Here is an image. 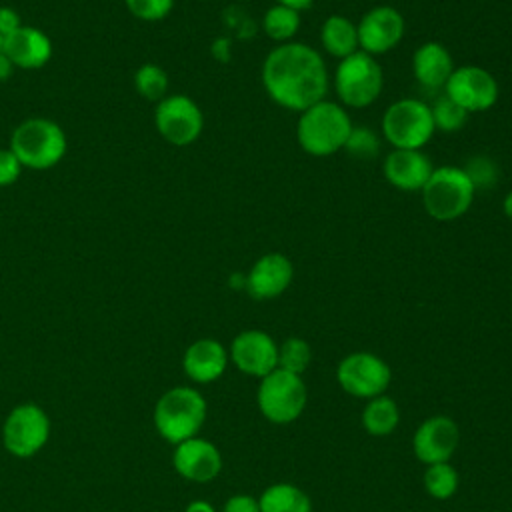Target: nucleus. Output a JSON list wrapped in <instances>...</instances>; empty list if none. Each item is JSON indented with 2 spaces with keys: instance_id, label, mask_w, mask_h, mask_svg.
I'll list each match as a JSON object with an SVG mask.
<instances>
[{
  "instance_id": "1",
  "label": "nucleus",
  "mask_w": 512,
  "mask_h": 512,
  "mask_svg": "<svg viewBox=\"0 0 512 512\" xmlns=\"http://www.w3.org/2000/svg\"><path fill=\"white\" fill-rule=\"evenodd\" d=\"M324 56L304 42L276 44L262 62V86L268 98L290 112H302L328 94Z\"/></svg>"
},
{
  "instance_id": "2",
  "label": "nucleus",
  "mask_w": 512,
  "mask_h": 512,
  "mask_svg": "<svg viewBox=\"0 0 512 512\" xmlns=\"http://www.w3.org/2000/svg\"><path fill=\"white\" fill-rule=\"evenodd\" d=\"M352 126L348 110L324 98L298 114L296 140L306 154L324 158L344 150Z\"/></svg>"
},
{
  "instance_id": "3",
  "label": "nucleus",
  "mask_w": 512,
  "mask_h": 512,
  "mask_svg": "<svg viewBox=\"0 0 512 512\" xmlns=\"http://www.w3.org/2000/svg\"><path fill=\"white\" fill-rule=\"evenodd\" d=\"M208 406L200 390L192 386H174L154 404L152 420L156 432L170 444H180L198 436L206 422Z\"/></svg>"
},
{
  "instance_id": "4",
  "label": "nucleus",
  "mask_w": 512,
  "mask_h": 512,
  "mask_svg": "<svg viewBox=\"0 0 512 512\" xmlns=\"http://www.w3.org/2000/svg\"><path fill=\"white\" fill-rule=\"evenodd\" d=\"M8 148L16 154L20 164L30 170L54 168L68 150L66 132L50 118L34 116L22 120L10 136Z\"/></svg>"
},
{
  "instance_id": "5",
  "label": "nucleus",
  "mask_w": 512,
  "mask_h": 512,
  "mask_svg": "<svg viewBox=\"0 0 512 512\" xmlns=\"http://www.w3.org/2000/svg\"><path fill=\"white\" fill-rule=\"evenodd\" d=\"M420 194L428 216L438 222H452L470 210L476 190L462 166L444 164L432 170Z\"/></svg>"
},
{
  "instance_id": "6",
  "label": "nucleus",
  "mask_w": 512,
  "mask_h": 512,
  "mask_svg": "<svg viewBox=\"0 0 512 512\" xmlns=\"http://www.w3.org/2000/svg\"><path fill=\"white\" fill-rule=\"evenodd\" d=\"M332 84L344 108H368L382 94L384 72L374 56L358 50L338 60Z\"/></svg>"
},
{
  "instance_id": "7",
  "label": "nucleus",
  "mask_w": 512,
  "mask_h": 512,
  "mask_svg": "<svg viewBox=\"0 0 512 512\" xmlns=\"http://www.w3.org/2000/svg\"><path fill=\"white\" fill-rule=\"evenodd\" d=\"M380 132L392 148L422 150L436 132L430 106L418 98L392 102L382 114Z\"/></svg>"
},
{
  "instance_id": "8",
  "label": "nucleus",
  "mask_w": 512,
  "mask_h": 512,
  "mask_svg": "<svg viewBox=\"0 0 512 512\" xmlns=\"http://www.w3.org/2000/svg\"><path fill=\"white\" fill-rule=\"evenodd\" d=\"M308 402V388L300 374L276 368L256 388L260 414L272 424H292L298 420Z\"/></svg>"
},
{
  "instance_id": "9",
  "label": "nucleus",
  "mask_w": 512,
  "mask_h": 512,
  "mask_svg": "<svg viewBox=\"0 0 512 512\" xmlns=\"http://www.w3.org/2000/svg\"><path fill=\"white\" fill-rule=\"evenodd\" d=\"M336 382L346 394L370 400L388 390L392 382V368L374 352L358 350L346 354L338 362Z\"/></svg>"
},
{
  "instance_id": "10",
  "label": "nucleus",
  "mask_w": 512,
  "mask_h": 512,
  "mask_svg": "<svg viewBox=\"0 0 512 512\" xmlns=\"http://www.w3.org/2000/svg\"><path fill=\"white\" fill-rule=\"evenodd\" d=\"M50 438V418L46 410L34 402L14 406L2 426L4 448L16 458L38 454Z\"/></svg>"
},
{
  "instance_id": "11",
  "label": "nucleus",
  "mask_w": 512,
  "mask_h": 512,
  "mask_svg": "<svg viewBox=\"0 0 512 512\" xmlns=\"http://www.w3.org/2000/svg\"><path fill=\"white\" fill-rule=\"evenodd\" d=\"M154 126L166 142L188 146L196 142L204 130V114L190 96L168 94L156 102Z\"/></svg>"
},
{
  "instance_id": "12",
  "label": "nucleus",
  "mask_w": 512,
  "mask_h": 512,
  "mask_svg": "<svg viewBox=\"0 0 512 512\" xmlns=\"http://www.w3.org/2000/svg\"><path fill=\"white\" fill-rule=\"evenodd\" d=\"M444 94L468 114L490 110L500 96L498 82L492 72L476 64H464L450 74Z\"/></svg>"
},
{
  "instance_id": "13",
  "label": "nucleus",
  "mask_w": 512,
  "mask_h": 512,
  "mask_svg": "<svg viewBox=\"0 0 512 512\" xmlns=\"http://www.w3.org/2000/svg\"><path fill=\"white\" fill-rule=\"evenodd\" d=\"M356 30L360 50L376 58L394 50L402 42L406 22L398 8L380 4L362 14V18L356 22Z\"/></svg>"
},
{
  "instance_id": "14",
  "label": "nucleus",
  "mask_w": 512,
  "mask_h": 512,
  "mask_svg": "<svg viewBox=\"0 0 512 512\" xmlns=\"http://www.w3.org/2000/svg\"><path fill=\"white\" fill-rule=\"evenodd\" d=\"M228 356L242 374L260 380L278 368V342L264 330L248 328L232 338Z\"/></svg>"
},
{
  "instance_id": "15",
  "label": "nucleus",
  "mask_w": 512,
  "mask_h": 512,
  "mask_svg": "<svg viewBox=\"0 0 512 512\" xmlns=\"http://www.w3.org/2000/svg\"><path fill=\"white\" fill-rule=\"evenodd\" d=\"M460 442V428L456 420L446 414H434L418 424L412 436L414 456L422 464L450 462Z\"/></svg>"
},
{
  "instance_id": "16",
  "label": "nucleus",
  "mask_w": 512,
  "mask_h": 512,
  "mask_svg": "<svg viewBox=\"0 0 512 512\" xmlns=\"http://www.w3.org/2000/svg\"><path fill=\"white\" fill-rule=\"evenodd\" d=\"M172 464L184 480L206 484L220 474L222 454L214 442L194 436L174 446Z\"/></svg>"
},
{
  "instance_id": "17",
  "label": "nucleus",
  "mask_w": 512,
  "mask_h": 512,
  "mask_svg": "<svg viewBox=\"0 0 512 512\" xmlns=\"http://www.w3.org/2000/svg\"><path fill=\"white\" fill-rule=\"evenodd\" d=\"M294 280V264L286 254L268 252L260 256L246 274V292L254 300H272L288 290Z\"/></svg>"
},
{
  "instance_id": "18",
  "label": "nucleus",
  "mask_w": 512,
  "mask_h": 512,
  "mask_svg": "<svg viewBox=\"0 0 512 512\" xmlns=\"http://www.w3.org/2000/svg\"><path fill=\"white\" fill-rule=\"evenodd\" d=\"M436 166L422 150L392 148L382 162L386 182L402 192H420Z\"/></svg>"
},
{
  "instance_id": "19",
  "label": "nucleus",
  "mask_w": 512,
  "mask_h": 512,
  "mask_svg": "<svg viewBox=\"0 0 512 512\" xmlns=\"http://www.w3.org/2000/svg\"><path fill=\"white\" fill-rule=\"evenodd\" d=\"M2 54L20 70H38L52 58V40L36 26L22 24L18 30L2 38Z\"/></svg>"
},
{
  "instance_id": "20",
  "label": "nucleus",
  "mask_w": 512,
  "mask_h": 512,
  "mask_svg": "<svg viewBox=\"0 0 512 512\" xmlns=\"http://www.w3.org/2000/svg\"><path fill=\"white\" fill-rule=\"evenodd\" d=\"M228 362V350L216 338L194 340L182 356L184 374L196 384H210L218 380L226 372Z\"/></svg>"
},
{
  "instance_id": "21",
  "label": "nucleus",
  "mask_w": 512,
  "mask_h": 512,
  "mask_svg": "<svg viewBox=\"0 0 512 512\" xmlns=\"http://www.w3.org/2000/svg\"><path fill=\"white\" fill-rule=\"evenodd\" d=\"M454 60L448 48L436 40L420 44L412 54V72L416 82L428 90H444L450 74L454 72Z\"/></svg>"
},
{
  "instance_id": "22",
  "label": "nucleus",
  "mask_w": 512,
  "mask_h": 512,
  "mask_svg": "<svg viewBox=\"0 0 512 512\" xmlns=\"http://www.w3.org/2000/svg\"><path fill=\"white\" fill-rule=\"evenodd\" d=\"M320 44L324 52L336 60H342L360 50L356 22L342 14H332L322 22Z\"/></svg>"
},
{
  "instance_id": "23",
  "label": "nucleus",
  "mask_w": 512,
  "mask_h": 512,
  "mask_svg": "<svg viewBox=\"0 0 512 512\" xmlns=\"http://www.w3.org/2000/svg\"><path fill=\"white\" fill-rule=\"evenodd\" d=\"M260 512H312L310 496L290 482L270 484L258 496Z\"/></svg>"
},
{
  "instance_id": "24",
  "label": "nucleus",
  "mask_w": 512,
  "mask_h": 512,
  "mask_svg": "<svg viewBox=\"0 0 512 512\" xmlns=\"http://www.w3.org/2000/svg\"><path fill=\"white\" fill-rule=\"evenodd\" d=\"M360 420H362L364 430L370 436L384 438V436H390L398 428V424H400V408H398V404L390 396L380 394V396L370 398L366 402Z\"/></svg>"
},
{
  "instance_id": "25",
  "label": "nucleus",
  "mask_w": 512,
  "mask_h": 512,
  "mask_svg": "<svg viewBox=\"0 0 512 512\" xmlns=\"http://www.w3.org/2000/svg\"><path fill=\"white\" fill-rule=\"evenodd\" d=\"M262 30L276 44L292 42L300 30V12L274 2L262 16Z\"/></svg>"
},
{
  "instance_id": "26",
  "label": "nucleus",
  "mask_w": 512,
  "mask_h": 512,
  "mask_svg": "<svg viewBox=\"0 0 512 512\" xmlns=\"http://www.w3.org/2000/svg\"><path fill=\"white\" fill-rule=\"evenodd\" d=\"M422 480H424V490L434 500H450L460 486L458 470L450 462L428 464Z\"/></svg>"
},
{
  "instance_id": "27",
  "label": "nucleus",
  "mask_w": 512,
  "mask_h": 512,
  "mask_svg": "<svg viewBox=\"0 0 512 512\" xmlns=\"http://www.w3.org/2000/svg\"><path fill=\"white\" fill-rule=\"evenodd\" d=\"M168 86H170V80L166 70L154 62H146L138 66L134 72L136 92L150 102H160L162 98H166Z\"/></svg>"
},
{
  "instance_id": "28",
  "label": "nucleus",
  "mask_w": 512,
  "mask_h": 512,
  "mask_svg": "<svg viewBox=\"0 0 512 512\" xmlns=\"http://www.w3.org/2000/svg\"><path fill=\"white\" fill-rule=\"evenodd\" d=\"M312 362V346L300 336H288L278 344V368L304 374Z\"/></svg>"
},
{
  "instance_id": "29",
  "label": "nucleus",
  "mask_w": 512,
  "mask_h": 512,
  "mask_svg": "<svg viewBox=\"0 0 512 512\" xmlns=\"http://www.w3.org/2000/svg\"><path fill=\"white\" fill-rule=\"evenodd\" d=\"M432 112V120H434V128L440 132H458L466 120H468V112L464 108H460L454 100H450L446 94H442L440 98L434 100V104L430 106Z\"/></svg>"
},
{
  "instance_id": "30",
  "label": "nucleus",
  "mask_w": 512,
  "mask_h": 512,
  "mask_svg": "<svg viewBox=\"0 0 512 512\" xmlns=\"http://www.w3.org/2000/svg\"><path fill=\"white\" fill-rule=\"evenodd\" d=\"M466 176L470 178L474 190H486L496 186L498 178H500V170L498 164L484 154H476L472 158H468V162L462 166Z\"/></svg>"
},
{
  "instance_id": "31",
  "label": "nucleus",
  "mask_w": 512,
  "mask_h": 512,
  "mask_svg": "<svg viewBox=\"0 0 512 512\" xmlns=\"http://www.w3.org/2000/svg\"><path fill=\"white\" fill-rule=\"evenodd\" d=\"M344 150L358 160H370L380 152V138L368 126H352Z\"/></svg>"
},
{
  "instance_id": "32",
  "label": "nucleus",
  "mask_w": 512,
  "mask_h": 512,
  "mask_svg": "<svg viewBox=\"0 0 512 512\" xmlns=\"http://www.w3.org/2000/svg\"><path fill=\"white\" fill-rule=\"evenodd\" d=\"M124 4L134 18L144 22L164 20L174 8V0H124Z\"/></svg>"
},
{
  "instance_id": "33",
  "label": "nucleus",
  "mask_w": 512,
  "mask_h": 512,
  "mask_svg": "<svg viewBox=\"0 0 512 512\" xmlns=\"http://www.w3.org/2000/svg\"><path fill=\"white\" fill-rule=\"evenodd\" d=\"M22 170L24 166L20 164L16 154L10 148H0V188L14 184L20 178Z\"/></svg>"
},
{
  "instance_id": "34",
  "label": "nucleus",
  "mask_w": 512,
  "mask_h": 512,
  "mask_svg": "<svg viewBox=\"0 0 512 512\" xmlns=\"http://www.w3.org/2000/svg\"><path fill=\"white\" fill-rule=\"evenodd\" d=\"M220 512H260V504L250 494H234L224 502Z\"/></svg>"
},
{
  "instance_id": "35",
  "label": "nucleus",
  "mask_w": 512,
  "mask_h": 512,
  "mask_svg": "<svg viewBox=\"0 0 512 512\" xmlns=\"http://www.w3.org/2000/svg\"><path fill=\"white\" fill-rule=\"evenodd\" d=\"M20 26H22L20 14L10 6H0V36L6 38L8 34L18 30Z\"/></svg>"
},
{
  "instance_id": "36",
  "label": "nucleus",
  "mask_w": 512,
  "mask_h": 512,
  "mask_svg": "<svg viewBox=\"0 0 512 512\" xmlns=\"http://www.w3.org/2000/svg\"><path fill=\"white\" fill-rule=\"evenodd\" d=\"M184 512H216V508L210 502H206V500H192L184 508Z\"/></svg>"
},
{
  "instance_id": "37",
  "label": "nucleus",
  "mask_w": 512,
  "mask_h": 512,
  "mask_svg": "<svg viewBox=\"0 0 512 512\" xmlns=\"http://www.w3.org/2000/svg\"><path fill=\"white\" fill-rule=\"evenodd\" d=\"M274 2L282 4V6H288L292 10H298V12H302V10H306L314 4V0H274Z\"/></svg>"
},
{
  "instance_id": "38",
  "label": "nucleus",
  "mask_w": 512,
  "mask_h": 512,
  "mask_svg": "<svg viewBox=\"0 0 512 512\" xmlns=\"http://www.w3.org/2000/svg\"><path fill=\"white\" fill-rule=\"evenodd\" d=\"M12 70H14V64L8 60L6 54L0 52V82L8 80L12 76Z\"/></svg>"
},
{
  "instance_id": "39",
  "label": "nucleus",
  "mask_w": 512,
  "mask_h": 512,
  "mask_svg": "<svg viewBox=\"0 0 512 512\" xmlns=\"http://www.w3.org/2000/svg\"><path fill=\"white\" fill-rule=\"evenodd\" d=\"M502 210H504V214L512 220V190L506 194V198H504V202H502Z\"/></svg>"
},
{
  "instance_id": "40",
  "label": "nucleus",
  "mask_w": 512,
  "mask_h": 512,
  "mask_svg": "<svg viewBox=\"0 0 512 512\" xmlns=\"http://www.w3.org/2000/svg\"><path fill=\"white\" fill-rule=\"evenodd\" d=\"M0 52H2V36H0Z\"/></svg>"
}]
</instances>
